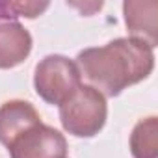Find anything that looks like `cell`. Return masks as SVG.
I'll use <instances>...</instances> for the list:
<instances>
[{"instance_id": "cell-1", "label": "cell", "mask_w": 158, "mask_h": 158, "mask_svg": "<svg viewBox=\"0 0 158 158\" xmlns=\"http://www.w3.org/2000/svg\"><path fill=\"white\" fill-rule=\"evenodd\" d=\"M76 65L88 86L104 97H117L154 69V48L136 37H117L102 47H89L78 52Z\"/></svg>"}, {"instance_id": "cell-2", "label": "cell", "mask_w": 158, "mask_h": 158, "mask_svg": "<svg viewBox=\"0 0 158 158\" xmlns=\"http://www.w3.org/2000/svg\"><path fill=\"white\" fill-rule=\"evenodd\" d=\"M106 119H108L106 97L88 84H82L60 106L61 127L74 138L97 136L104 128Z\"/></svg>"}, {"instance_id": "cell-3", "label": "cell", "mask_w": 158, "mask_h": 158, "mask_svg": "<svg viewBox=\"0 0 158 158\" xmlns=\"http://www.w3.org/2000/svg\"><path fill=\"white\" fill-rule=\"evenodd\" d=\"M80 86L82 76L78 65L67 56L48 54L35 65L34 88L47 104L61 106Z\"/></svg>"}, {"instance_id": "cell-4", "label": "cell", "mask_w": 158, "mask_h": 158, "mask_svg": "<svg viewBox=\"0 0 158 158\" xmlns=\"http://www.w3.org/2000/svg\"><path fill=\"white\" fill-rule=\"evenodd\" d=\"M11 158H67V139L43 121L8 145Z\"/></svg>"}, {"instance_id": "cell-5", "label": "cell", "mask_w": 158, "mask_h": 158, "mask_svg": "<svg viewBox=\"0 0 158 158\" xmlns=\"http://www.w3.org/2000/svg\"><path fill=\"white\" fill-rule=\"evenodd\" d=\"M41 123V117L32 102L13 99L0 104V143L10 145L28 128Z\"/></svg>"}, {"instance_id": "cell-6", "label": "cell", "mask_w": 158, "mask_h": 158, "mask_svg": "<svg viewBox=\"0 0 158 158\" xmlns=\"http://www.w3.org/2000/svg\"><path fill=\"white\" fill-rule=\"evenodd\" d=\"M32 35L19 21L0 23V69L21 65L32 52Z\"/></svg>"}, {"instance_id": "cell-7", "label": "cell", "mask_w": 158, "mask_h": 158, "mask_svg": "<svg viewBox=\"0 0 158 158\" xmlns=\"http://www.w3.org/2000/svg\"><path fill=\"white\" fill-rule=\"evenodd\" d=\"M125 24L130 32V37L145 41L149 47L158 45V4L154 0L147 2H125L123 4Z\"/></svg>"}, {"instance_id": "cell-8", "label": "cell", "mask_w": 158, "mask_h": 158, "mask_svg": "<svg viewBox=\"0 0 158 158\" xmlns=\"http://www.w3.org/2000/svg\"><path fill=\"white\" fill-rule=\"evenodd\" d=\"M130 152L134 158H158V117L139 119L130 134Z\"/></svg>"}, {"instance_id": "cell-9", "label": "cell", "mask_w": 158, "mask_h": 158, "mask_svg": "<svg viewBox=\"0 0 158 158\" xmlns=\"http://www.w3.org/2000/svg\"><path fill=\"white\" fill-rule=\"evenodd\" d=\"M8 4L15 17H26V19H35L48 8V2H8Z\"/></svg>"}, {"instance_id": "cell-10", "label": "cell", "mask_w": 158, "mask_h": 158, "mask_svg": "<svg viewBox=\"0 0 158 158\" xmlns=\"http://www.w3.org/2000/svg\"><path fill=\"white\" fill-rule=\"evenodd\" d=\"M2 21H17V17L11 13L8 2H0V23Z\"/></svg>"}]
</instances>
